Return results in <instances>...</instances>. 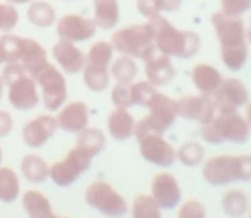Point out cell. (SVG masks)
Here are the masks:
<instances>
[{"label":"cell","mask_w":251,"mask_h":218,"mask_svg":"<svg viewBox=\"0 0 251 218\" xmlns=\"http://www.w3.org/2000/svg\"><path fill=\"white\" fill-rule=\"evenodd\" d=\"M162 213V208L158 206V203L155 201V197L147 196V194H141L136 196L133 201V206H131V215L134 218H158Z\"/></svg>","instance_id":"34"},{"label":"cell","mask_w":251,"mask_h":218,"mask_svg":"<svg viewBox=\"0 0 251 218\" xmlns=\"http://www.w3.org/2000/svg\"><path fill=\"white\" fill-rule=\"evenodd\" d=\"M52 55H53V59H55V62L59 64L60 69H62V73H66V74L83 73L86 55H84L73 42L59 40V42L53 45Z\"/></svg>","instance_id":"20"},{"label":"cell","mask_w":251,"mask_h":218,"mask_svg":"<svg viewBox=\"0 0 251 218\" xmlns=\"http://www.w3.org/2000/svg\"><path fill=\"white\" fill-rule=\"evenodd\" d=\"M136 9L143 18L148 19V21L162 16L160 0H136Z\"/></svg>","instance_id":"40"},{"label":"cell","mask_w":251,"mask_h":218,"mask_svg":"<svg viewBox=\"0 0 251 218\" xmlns=\"http://www.w3.org/2000/svg\"><path fill=\"white\" fill-rule=\"evenodd\" d=\"M19 64L26 69L29 76L36 77V74L49 64L47 60V52L38 42L31 38H23V53Z\"/></svg>","instance_id":"22"},{"label":"cell","mask_w":251,"mask_h":218,"mask_svg":"<svg viewBox=\"0 0 251 218\" xmlns=\"http://www.w3.org/2000/svg\"><path fill=\"white\" fill-rule=\"evenodd\" d=\"M179 217L181 218H205L206 217L205 204L196 199L186 201L181 206V210H179Z\"/></svg>","instance_id":"39"},{"label":"cell","mask_w":251,"mask_h":218,"mask_svg":"<svg viewBox=\"0 0 251 218\" xmlns=\"http://www.w3.org/2000/svg\"><path fill=\"white\" fill-rule=\"evenodd\" d=\"M21 173L26 180L33 184H42L50 177V167L43 158L36 155H28L21 162Z\"/></svg>","instance_id":"28"},{"label":"cell","mask_w":251,"mask_h":218,"mask_svg":"<svg viewBox=\"0 0 251 218\" xmlns=\"http://www.w3.org/2000/svg\"><path fill=\"white\" fill-rule=\"evenodd\" d=\"M250 217H251V211H250Z\"/></svg>","instance_id":"48"},{"label":"cell","mask_w":251,"mask_h":218,"mask_svg":"<svg viewBox=\"0 0 251 218\" xmlns=\"http://www.w3.org/2000/svg\"><path fill=\"white\" fill-rule=\"evenodd\" d=\"M201 175L210 186H229L232 182L251 180V155H217L205 162Z\"/></svg>","instance_id":"4"},{"label":"cell","mask_w":251,"mask_h":218,"mask_svg":"<svg viewBox=\"0 0 251 218\" xmlns=\"http://www.w3.org/2000/svg\"><path fill=\"white\" fill-rule=\"evenodd\" d=\"M28 19L36 28H50V26L57 21V14H55V9H53L49 2L38 0V2H33V4L29 5Z\"/></svg>","instance_id":"30"},{"label":"cell","mask_w":251,"mask_h":218,"mask_svg":"<svg viewBox=\"0 0 251 218\" xmlns=\"http://www.w3.org/2000/svg\"><path fill=\"white\" fill-rule=\"evenodd\" d=\"M222 210L227 217H243V215L248 213L250 210V201H248V196L239 189H232L227 191L222 196Z\"/></svg>","instance_id":"29"},{"label":"cell","mask_w":251,"mask_h":218,"mask_svg":"<svg viewBox=\"0 0 251 218\" xmlns=\"http://www.w3.org/2000/svg\"><path fill=\"white\" fill-rule=\"evenodd\" d=\"M246 122H248V125H250V129H251V103H248V108H246Z\"/></svg>","instance_id":"43"},{"label":"cell","mask_w":251,"mask_h":218,"mask_svg":"<svg viewBox=\"0 0 251 218\" xmlns=\"http://www.w3.org/2000/svg\"><path fill=\"white\" fill-rule=\"evenodd\" d=\"M182 0H160V9L162 12H176L181 7Z\"/></svg>","instance_id":"42"},{"label":"cell","mask_w":251,"mask_h":218,"mask_svg":"<svg viewBox=\"0 0 251 218\" xmlns=\"http://www.w3.org/2000/svg\"><path fill=\"white\" fill-rule=\"evenodd\" d=\"M57 124L62 131L77 134L90 125V108L84 101H71L66 107L59 108Z\"/></svg>","instance_id":"19"},{"label":"cell","mask_w":251,"mask_h":218,"mask_svg":"<svg viewBox=\"0 0 251 218\" xmlns=\"http://www.w3.org/2000/svg\"><path fill=\"white\" fill-rule=\"evenodd\" d=\"M5 2H9V4H29L31 0H5Z\"/></svg>","instance_id":"44"},{"label":"cell","mask_w":251,"mask_h":218,"mask_svg":"<svg viewBox=\"0 0 251 218\" xmlns=\"http://www.w3.org/2000/svg\"><path fill=\"white\" fill-rule=\"evenodd\" d=\"M97 24L93 19L77 14H66L57 21V35L60 40L73 43L88 42L97 35Z\"/></svg>","instance_id":"14"},{"label":"cell","mask_w":251,"mask_h":218,"mask_svg":"<svg viewBox=\"0 0 251 218\" xmlns=\"http://www.w3.org/2000/svg\"><path fill=\"white\" fill-rule=\"evenodd\" d=\"M2 158H4V156H2V148H0V163H2Z\"/></svg>","instance_id":"47"},{"label":"cell","mask_w":251,"mask_h":218,"mask_svg":"<svg viewBox=\"0 0 251 218\" xmlns=\"http://www.w3.org/2000/svg\"><path fill=\"white\" fill-rule=\"evenodd\" d=\"M4 79H2V77H0V100H2V95H4Z\"/></svg>","instance_id":"46"},{"label":"cell","mask_w":251,"mask_h":218,"mask_svg":"<svg viewBox=\"0 0 251 218\" xmlns=\"http://www.w3.org/2000/svg\"><path fill=\"white\" fill-rule=\"evenodd\" d=\"M19 191V177L9 167H2L0 169V201L4 203H12V201L18 199Z\"/></svg>","instance_id":"31"},{"label":"cell","mask_w":251,"mask_h":218,"mask_svg":"<svg viewBox=\"0 0 251 218\" xmlns=\"http://www.w3.org/2000/svg\"><path fill=\"white\" fill-rule=\"evenodd\" d=\"M251 11V0H220V12L230 18H241Z\"/></svg>","instance_id":"37"},{"label":"cell","mask_w":251,"mask_h":218,"mask_svg":"<svg viewBox=\"0 0 251 218\" xmlns=\"http://www.w3.org/2000/svg\"><path fill=\"white\" fill-rule=\"evenodd\" d=\"M23 53V38L16 35H5L0 36V60L2 64L9 62H19Z\"/></svg>","instance_id":"32"},{"label":"cell","mask_w":251,"mask_h":218,"mask_svg":"<svg viewBox=\"0 0 251 218\" xmlns=\"http://www.w3.org/2000/svg\"><path fill=\"white\" fill-rule=\"evenodd\" d=\"M59 129L57 119L52 115H38L23 127V141L29 148H42Z\"/></svg>","instance_id":"17"},{"label":"cell","mask_w":251,"mask_h":218,"mask_svg":"<svg viewBox=\"0 0 251 218\" xmlns=\"http://www.w3.org/2000/svg\"><path fill=\"white\" fill-rule=\"evenodd\" d=\"M105 146H107V138H105V134L100 129L86 127L81 132H77L76 148L81 149L90 158H95L97 155H100L105 149Z\"/></svg>","instance_id":"25"},{"label":"cell","mask_w":251,"mask_h":218,"mask_svg":"<svg viewBox=\"0 0 251 218\" xmlns=\"http://www.w3.org/2000/svg\"><path fill=\"white\" fill-rule=\"evenodd\" d=\"M0 64H2V60H0Z\"/></svg>","instance_id":"49"},{"label":"cell","mask_w":251,"mask_h":218,"mask_svg":"<svg viewBox=\"0 0 251 218\" xmlns=\"http://www.w3.org/2000/svg\"><path fill=\"white\" fill-rule=\"evenodd\" d=\"M191 79L200 93L212 97L217 91V88L220 86L224 77L217 67L210 66V64H198V66L193 67Z\"/></svg>","instance_id":"23"},{"label":"cell","mask_w":251,"mask_h":218,"mask_svg":"<svg viewBox=\"0 0 251 218\" xmlns=\"http://www.w3.org/2000/svg\"><path fill=\"white\" fill-rule=\"evenodd\" d=\"M131 90V101H133V107H145L147 108L148 101L151 100V97L155 95L157 88L150 83V81H134L129 84Z\"/></svg>","instance_id":"35"},{"label":"cell","mask_w":251,"mask_h":218,"mask_svg":"<svg viewBox=\"0 0 251 218\" xmlns=\"http://www.w3.org/2000/svg\"><path fill=\"white\" fill-rule=\"evenodd\" d=\"M4 84L9 88V101L16 110H33L38 107L40 95L38 84L33 76L26 73V69L19 62L5 64L2 71Z\"/></svg>","instance_id":"5"},{"label":"cell","mask_w":251,"mask_h":218,"mask_svg":"<svg viewBox=\"0 0 251 218\" xmlns=\"http://www.w3.org/2000/svg\"><path fill=\"white\" fill-rule=\"evenodd\" d=\"M147 108H148V115L145 119H141L140 124L143 127L150 129V131L158 132V134L167 132L174 125L176 119H177L176 101L171 100L167 95L158 93V91H155L151 100L148 101Z\"/></svg>","instance_id":"11"},{"label":"cell","mask_w":251,"mask_h":218,"mask_svg":"<svg viewBox=\"0 0 251 218\" xmlns=\"http://www.w3.org/2000/svg\"><path fill=\"white\" fill-rule=\"evenodd\" d=\"M151 196L155 197L162 210H174L181 203L182 191L177 179L172 173L162 172L157 173L151 180Z\"/></svg>","instance_id":"16"},{"label":"cell","mask_w":251,"mask_h":218,"mask_svg":"<svg viewBox=\"0 0 251 218\" xmlns=\"http://www.w3.org/2000/svg\"><path fill=\"white\" fill-rule=\"evenodd\" d=\"M91 160L93 158L84 155L81 149H77L76 146H74L66 155V158H62L60 162L53 163V165L50 167V179L59 187L73 186V184L91 167Z\"/></svg>","instance_id":"12"},{"label":"cell","mask_w":251,"mask_h":218,"mask_svg":"<svg viewBox=\"0 0 251 218\" xmlns=\"http://www.w3.org/2000/svg\"><path fill=\"white\" fill-rule=\"evenodd\" d=\"M176 110H177V117L198 122V124H206L215 115L217 107L212 97L200 93L176 100Z\"/></svg>","instance_id":"13"},{"label":"cell","mask_w":251,"mask_h":218,"mask_svg":"<svg viewBox=\"0 0 251 218\" xmlns=\"http://www.w3.org/2000/svg\"><path fill=\"white\" fill-rule=\"evenodd\" d=\"M250 125L246 119L239 114V108L229 107H217L215 115L206 124H201L203 141L210 145H244L250 139Z\"/></svg>","instance_id":"3"},{"label":"cell","mask_w":251,"mask_h":218,"mask_svg":"<svg viewBox=\"0 0 251 218\" xmlns=\"http://www.w3.org/2000/svg\"><path fill=\"white\" fill-rule=\"evenodd\" d=\"M119 0H93V21L97 28L108 31L119 24Z\"/></svg>","instance_id":"24"},{"label":"cell","mask_w":251,"mask_h":218,"mask_svg":"<svg viewBox=\"0 0 251 218\" xmlns=\"http://www.w3.org/2000/svg\"><path fill=\"white\" fill-rule=\"evenodd\" d=\"M220 45V59L229 71L236 73L248 60L246 26L241 18H230L224 12H215L210 18Z\"/></svg>","instance_id":"1"},{"label":"cell","mask_w":251,"mask_h":218,"mask_svg":"<svg viewBox=\"0 0 251 218\" xmlns=\"http://www.w3.org/2000/svg\"><path fill=\"white\" fill-rule=\"evenodd\" d=\"M110 100H112V103H114V107H119V108H131L133 107L129 84H121V83L115 84L110 91Z\"/></svg>","instance_id":"38"},{"label":"cell","mask_w":251,"mask_h":218,"mask_svg":"<svg viewBox=\"0 0 251 218\" xmlns=\"http://www.w3.org/2000/svg\"><path fill=\"white\" fill-rule=\"evenodd\" d=\"M12 125H14V121H12L11 114L0 110V138H5L12 131Z\"/></svg>","instance_id":"41"},{"label":"cell","mask_w":251,"mask_h":218,"mask_svg":"<svg viewBox=\"0 0 251 218\" xmlns=\"http://www.w3.org/2000/svg\"><path fill=\"white\" fill-rule=\"evenodd\" d=\"M36 84L42 90L43 107L49 112H59V108L67 100V83L64 74L52 64H47L36 74Z\"/></svg>","instance_id":"10"},{"label":"cell","mask_w":251,"mask_h":218,"mask_svg":"<svg viewBox=\"0 0 251 218\" xmlns=\"http://www.w3.org/2000/svg\"><path fill=\"white\" fill-rule=\"evenodd\" d=\"M215 107H229V108H241L248 105L250 101V93L248 88L244 86L243 81L236 77H226L222 79L220 86L212 95Z\"/></svg>","instance_id":"18"},{"label":"cell","mask_w":251,"mask_h":218,"mask_svg":"<svg viewBox=\"0 0 251 218\" xmlns=\"http://www.w3.org/2000/svg\"><path fill=\"white\" fill-rule=\"evenodd\" d=\"M23 208L26 215L31 218H52L55 217L52 210V204L47 199L45 194L40 191H26L23 196Z\"/></svg>","instance_id":"26"},{"label":"cell","mask_w":251,"mask_h":218,"mask_svg":"<svg viewBox=\"0 0 251 218\" xmlns=\"http://www.w3.org/2000/svg\"><path fill=\"white\" fill-rule=\"evenodd\" d=\"M114 47L108 42H97L86 53L83 67V81L88 90L101 93L110 86V64L114 60Z\"/></svg>","instance_id":"6"},{"label":"cell","mask_w":251,"mask_h":218,"mask_svg":"<svg viewBox=\"0 0 251 218\" xmlns=\"http://www.w3.org/2000/svg\"><path fill=\"white\" fill-rule=\"evenodd\" d=\"M84 201L88 206L105 217H124L129 213V206L124 196L103 180H95L88 186L84 193Z\"/></svg>","instance_id":"9"},{"label":"cell","mask_w":251,"mask_h":218,"mask_svg":"<svg viewBox=\"0 0 251 218\" xmlns=\"http://www.w3.org/2000/svg\"><path fill=\"white\" fill-rule=\"evenodd\" d=\"M138 71L140 69H138L136 59L131 55H124V53H121L110 64V76L115 79V83H121V84L134 83L138 76Z\"/></svg>","instance_id":"27"},{"label":"cell","mask_w":251,"mask_h":218,"mask_svg":"<svg viewBox=\"0 0 251 218\" xmlns=\"http://www.w3.org/2000/svg\"><path fill=\"white\" fill-rule=\"evenodd\" d=\"M134 136H136L138 146H140V155L145 162L160 167V169H169L174 165L176 149L164 138V134L150 131V129L143 127L140 122H136Z\"/></svg>","instance_id":"8"},{"label":"cell","mask_w":251,"mask_h":218,"mask_svg":"<svg viewBox=\"0 0 251 218\" xmlns=\"http://www.w3.org/2000/svg\"><path fill=\"white\" fill-rule=\"evenodd\" d=\"M150 24L153 29L155 47L171 59L174 57V59L188 60L200 52L201 40L195 31L176 28L171 21H167L162 16L150 19Z\"/></svg>","instance_id":"2"},{"label":"cell","mask_w":251,"mask_h":218,"mask_svg":"<svg viewBox=\"0 0 251 218\" xmlns=\"http://www.w3.org/2000/svg\"><path fill=\"white\" fill-rule=\"evenodd\" d=\"M134 127H136V121L129 114V108H119L115 107L110 112L107 119V129L108 134L115 141H127L129 138L134 136Z\"/></svg>","instance_id":"21"},{"label":"cell","mask_w":251,"mask_h":218,"mask_svg":"<svg viewBox=\"0 0 251 218\" xmlns=\"http://www.w3.org/2000/svg\"><path fill=\"white\" fill-rule=\"evenodd\" d=\"M19 21V12L14 4H0V31H12Z\"/></svg>","instance_id":"36"},{"label":"cell","mask_w":251,"mask_h":218,"mask_svg":"<svg viewBox=\"0 0 251 218\" xmlns=\"http://www.w3.org/2000/svg\"><path fill=\"white\" fill-rule=\"evenodd\" d=\"M143 62H145L147 81H150L155 88L167 86L176 77V67L172 64L171 57L162 53L158 48L151 50L143 59Z\"/></svg>","instance_id":"15"},{"label":"cell","mask_w":251,"mask_h":218,"mask_svg":"<svg viewBox=\"0 0 251 218\" xmlns=\"http://www.w3.org/2000/svg\"><path fill=\"white\" fill-rule=\"evenodd\" d=\"M176 160H179L184 167H198L205 160V148L196 141H188L179 146Z\"/></svg>","instance_id":"33"},{"label":"cell","mask_w":251,"mask_h":218,"mask_svg":"<svg viewBox=\"0 0 251 218\" xmlns=\"http://www.w3.org/2000/svg\"><path fill=\"white\" fill-rule=\"evenodd\" d=\"M246 40H248V45H251V21H250V28L246 29Z\"/></svg>","instance_id":"45"},{"label":"cell","mask_w":251,"mask_h":218,"mask_svg":"<svg viewBox=\"0 0 251 218\" xmlns=\"http://www.w3.org/2000/svg\"><path fill=\"white\" fill-rule=\"evenodd\" d=\"M110 43L115 52L124 53V55H131L134 59H141V60L151 50L157 48L153 42V29H151L150 21H147L145 24H133L117 29L112 35Z\"/></svg>","instance_id":"7"}]
</instances>
